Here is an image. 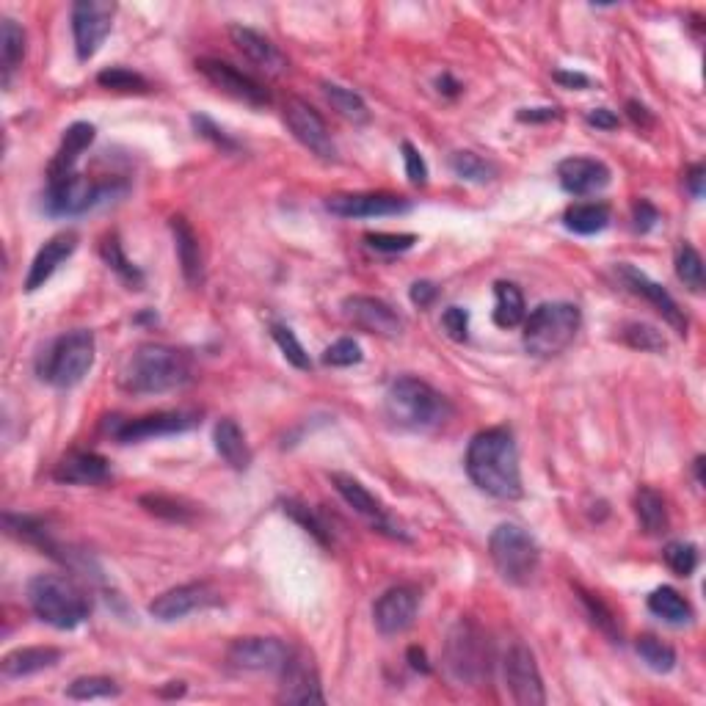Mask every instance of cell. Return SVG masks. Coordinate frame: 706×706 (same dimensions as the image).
<instances>
[{
	"label": "cell",
	"instance_id": "13",
	"mask_svg": "<svg viewBox=\"0 0 706 706\" xmlns=\"http://www.w3.org/2000/svg\"><path fill=\"white\" fill-rule=\"evenodd\" d=\"M196 69L216 86L218 92L229 94V97H235L240 103L254 105V108H262V105L271 103V94H268V89L262 86L260 80H254L251 75L240 72L238 67H232L227 61H221V58H199Z\"/></svg>",
	"mask_w": 706,
	"mask_h": 706
},
{
	"label": "cell",
	"instance_id": "56",
	"mask_svg": "<svg viewBox=\"0 0 706 706\" xmlns=\"http://www.w3.org/2000/svg\"><path fill=\"white\" fill-rule=\"evenodd\" d=\"M585 122L596 130H615L618 127V116L610 111V108H593L585 114Z\"/></svg>",
	"mask_w": 706,
	"mask_h": 706
},
{
	"label": "cell",
	"instance_id": "1",
	"mask_svg": "<svg viewBox=\"0 0 706 706\" xmlns=\"http://www.w3.org/2000/svg\"><path fill=\"white\" fill-rule=\"evenodd\" d=\"M469 480L497 500H519L522 497V472H519V450L508 428L480 431L467 450Z\"/></svg>",
	"mask_w": 706,
	"mask_h": 706
},
{
	"label": "cell",
	"instance_id": "50",
	"mask_svg": "<svg viewBox=\"0 0 706 706\" xmlns=\"http://www.w3.org/2000/svg\"><path fill=\"white\" fill-rule=\"evenodd\" d=\"M359 362H362V348H359V342L348 340V337L329 345L323 353V365L329 367H351L359 365Z\"/></svg>",
	"mask_w": 706,
	"mask_h": 706
},
{
	"label": "cell",
	"instance_id": "32",
	"mask_svg": "<svg viewBox=\"0 0 706 706\" xmlns=\"http://www.w3.org/2000/svg\"><path fill=\"white\" fill-rule=\"evenodd\" d=\"M320 86H323V97L329 100L331 108H334L342 119H348L353 125H367V122H370V108H367V103L359 94L345 89L340 83H329V80H323Z\"/></svg>",
	"mask_w": 706,
	"mask_h": 706
},
{
	"label": "cell",
	"instance_id": "55",
	"mask_svg": "<svg viewBox=\"0 0 706 706\" xmlns=\"http://www.w3.org/2000/svg\"><path fill=\"white\" fill-rule=\"evenodd\" d=\"M411 301L417 304L420 309H428L436 301V296H439V287L433 285V282H414L411 285Z\"/></svg>",
	"mask_w": 706,
	"mask_h": 706
},
{
	"label": "cell",
	"instance_id": "60",
	"mask_svg": "<svg viewBox=\"0 0 706 706\" xmlns=\"http://www.w3.org/2000/svg\"><path fill=\"white\" fill-rule=\"evenodd\" d=\"M627 114H629V119L635 122L638 127H651L654 125V116L649 114V108L643 103H638V100H629L627 103Z\"/></svg>",
	"mask_w": 706,
	"mask_h": 706
},
{
	"label": "cell",
	"instance_id": "37",
	"mask_svg": "<svg viewBox=\"0 0 706 706\" xmlns=\"http://www.w3.org/2000/svg\"><path fill=\"white\" fill-rule=\"evenodd\" d=\"M450 169H453V174L456 177H461V180H467V183H491L494 180V174H497V169H494V163H489L486 158H480V155H475V152H456L453 158H450Z\"/></svg>",
	"mask_w": 706,
	"mask_h": 706
},
{
	"label": "cell",
	"instance_id": "49",
	"mask_svg": "<svg viewBox=\"0 0 706 706\" xmlns=\"http://www.w3.org/2000/svg\"><path fill=\"white\" fill-rule=\"evenodd\" d=\"M365 243L367 249L381 251V254H403L417 243V235H411V232H398V235L395 232H370L365 235Z\"/></svg>",
	"mask_w": 706,
	"mask_h": 706
},
{
	"label": "cell",
	"instance_id": "52",
	"mask_svg": "<svg viewBox=\"0 0 706 706\" xmlns=\"http://www.w3.org/2000/svg\"><path fill=\"white\" fill-rule=\"evenodd\" d=\"M403 160H406V177L414 185L428 183V163L420 155V149L414 147L411 141H403Z\"/></svg>",
	"mask_w": 706,
	"mask_h": 706
},
{
	"label": "cell",
	"instance_id": "47",
	"mask_svg": "<svg viewBox=\"0 0 706 706\" xmlns=\"http://www.w3.org/2000/svg\"><path fill=\"white\" fill-rule=\"evenodd\" d=\"M662 558L676 577H690L698 569V549L687 541H671L662 552Z\"/></svg>",
	"mask_w": 706,
	"mask_h": 706
},
{
	"label": "cell",
	"instance_id": "54",
	"mask_svg": "<svg viewBox=\"0 0 706 706\" xmlns=\"http://www.w3.org/2000/svg\"><path fill=\"white\" fill-rule=\"evenodd\" d=\"M632 221H635V229L646 235V232H651V229L657 227L660 210L651 205V202H646V199H640V202H635V207H632Z\"/></svg>",
	"mask_w": 706,
	"mask_h": 706
},
{
	"label": "cell",
	"instance_id": "20",
	"mask_svg": "<svg viewBox=\"0 0 706 706\" xmlns=\"http://www.w3.org/2000/svg\"><path fill=\"white\" fill-rule=\"evenodd\" d=\"M618 276H621V282H624L635 296H640L646 304H651V307L657 309L662 318H665V323H671L673 329L679 331V334H687V318H684V309H679L676 298H673L665 287L657 285L654 279H649L643 271L632 268V265H627V262H621V265H618Z\"/></svg>",
	"mask_w": 706,
	"mask_h": 706
},
{
	"label": "cell",
	"instance_id": "26",
	"mask_svg": "<svg viewBox=\"0 0 706 706\" xmlns=\"http://www.w3.org/2000/svg\"><path fill=\"white\" fill-rule=\"evenodd\" d=\"M111 478V464L108 458L92 450H78L69 453L58 461L56 480L61 483H72V486H97Z\"/></svg>",
	"mask_w": 706,
	"mask_h": 706
},
{
	"label": "cell",
	"instance_id": "25",
	"mask_svg": "<svg viewBox=\"0 0 706 706\" xmlns=\"http://www.w3.org/2000/svg\"><path fill=\"white\" fill-rule=\"evenodd\" d=\"M75 249H78V235L75 232H58L56 238L47 240L34 257V262H31L28 276H25V293H36L39 287H45L47 279L58 271V265L69 260Z\"/></svg>",
	"mask_w": 706,
	"mask_h": 706
},
{
	"label": "cell",
	"instance_id": "12",
	"mask_svg": "<svg viewBox=\"0 0 706 706\" xmlns=\"http://www.w3.org/2000/svg\"><path fill=\"white\" fill-rule=\"evenodd\" d=\"M199 425V414L194 411H158L136 420H122L114 425V439L122 445H136L147 439H160V436H174L185 433Z\"/></svg>",
	"mask_w": 706,
	"mask_h": 706
},
{
	"label": "cell",
	"instance_id": "57",
	"mask_svg": "<svg viewBox=\"0 0 706 706\" xmlns=\"http://www.w3.org/2000/svg\"><path fill=\"white\" fill-rule=\"evenodd\" d=\"M516 116H519V122L536 125V122H552V119H558L560 108H555V105H547V108H522Z\"/></svg>",
	"mask_w": 706,
	"mask_h": 706
},
{
	"label": "cell",
	"instance_id": "17",
	"mask_svg": "<svg viewBox=\"0 0 706 706\" xmlns=\"http://www.w3.org/2000/svg\"><path fill=\"white\" fill-rule=\"evenodd\" d=\"M290 646L279 638H240L227 651V660L238 671L279 673L290 657Z\"/></svg>",
	"mask_w": 706,
	"mask_h": 706
},
{
	"label": "cell",
	"instance_id": "7",
	"mask_svg": "<svg viewBox=\"0 0 706 706\" xmlns=\"http://www.w3.org/2000/svg\"><path fill=\"white\" fill-rule=\"evenodd\" d=\"M94 365V334L86 329H75L61 334L58 340L47 345L39 356L36 373L50 387L69 389L89 376Z\"/></svg>",
	"mask_w": 706,
	"mask_h": 706
},
{
	"label": "cell",
	"instance_id": "19",
	"mask_svg": "<svg viewBox=\"0 0 706 706\" xmlns=\"http://www.w3.org/2000/svg\"><path fill=\"white\" fill-rule=\"evenodd\" d=\"M216 602L218 593L207 582H188V585H177L171 591L160 593L158 599L149 604V615L163 624H171V621H180L185 615L205 610Z\"/></svg>",
	"mask_w": 706,
	"mask_h": 706
},
{
	"label": "cell",
	"instance_id": "27",
	"mask_svg": "<svg viewBox=\"0 0 706 706\" xmlns=\"http://www.w3.org/2000/svg\"><path fill=\"white\" fill-rule=\"evenodd\" d=\"M94 125L89 122H75L64 130V138H61V149L56 152V158L50 163L47 169V183L53 180H61V177H69L75 174V163H78L80 152L89 149V144L94 141Z\"/></svg>",
	"mask_w": 706,
	"mask_h": 706
},
{
	"label": "cell",
	"instance_id": "35",
	"mask_svg": "<svg viewBox=\"0 0 706 706\" xmlns=\"http://www.w3.org/2000/svg\"><path fill=\"white\" fill-rule=\"evenodd\" d=\"M649 610L657 615V618H662V621L676 624V627L693 621V607H690V602H687L679 591H673V588H657V591L651 593Z\"/></svg>",
	"mask_w": 706,
	"mask_h": 706
},
{
	"label": "cell",
	"instance_id": "41",
	"mask_svg": "<svg viewBox=\"0 0 706 706\" xmlns=\"http://www.w3.org/2000/svg\"><path fill=\"white\" fill-rule=\"evenodd\" d=\"M635 649H638V657L649 665L651 671L668 673L676 665V651L668 643H662L660 638H654V635H643Z\"/></svg>",
	"mask_w": 706,
	"mask_h": 706
},
{
	"label": "cell",
	"instance_id": "31",
	"mask_svg": "<svg viewBox=\"0 0 706 706\" xmlns=\"http://www.w3.org/2000/svg\"><path fill=\"white\" fill-rule=\"evenodd\" d=\"M527 318V304L519 287L513 282H497L494 285V323L500 329H516Z\"/></svg>",
	"mask_w": 706,
	"mask_h": 706
},
{
	"label": "cell",
	"instance_id": "43",
	"mask_svg": "<svg viewBox=\"0 0 706 706\" xmlns=\"http://www.w3.org/2000/svg\"><path fill=\"white\" fill-rule=\"evenodd\" d=\"M271 337L279 345V351L285 356L287 362L298 370H312V362H309V353L304 351V345L296 337V331L285 326V323H271Z\"/></svg>",
	"mask_w": 706,
	"mask_h": 706
},
{
	"label": "cell",
	"instance_id": "8",
	"mask_svg": "<svg viewBox=\"0 0 706 706\" xmlns=\"http://www.w3.org/2000/svg\"><path fill=\"white\" fill-rule=\"evenodd\" d=\"M489 555L494 569L511 585H527L538 574L541 552L530 533L516 524H500L489 538Z\"/></svg>",
	"mask_w": 706,
	"mask_h": 706
},
{
	"label": "cell",
	"instance_id": "48",
	"mask_svg": "<svg viewBox=\"0 0 706 706\" xmlns=\"http://www.w3.org/2000/svg\"><path fill=\"white\" fill-rule=\"evenodd\" d=\"M285 513H290V516H293V519H296V522L301 524L307 533H312V538H315L318 544H323V547H331L329 527L320 522L312 508H307V505H301V502H296V500H285Z\"/></svg>",
	"mask_w": 706,
	"mask_h": 706
},
{
	"label": "cell",
	"instance_id": "3",
	"mask_svg": "<svg viewBox=\"0 0 706 706\" xmlns=\"http://www.w3.org/2000/svg\"><path fill=\"white\" fill-rule=\"evenodd\" d=\"M28 604L39 621L56 629H75L92 615L89 593L61 574H36L28 582Z\"/></svg>",
	"mask_w": 706,
	"mask_h": 706
},
{
	"label": "cell",
	"instance_id": "51",
	"mask_svg": "<svg viewBox=\"0 0 706 706\" xmlns=\"http://www.w3.org/2000/svg\"><path fill=\"white\" fill-rule=\"evenodd\" d=\"M191 122H194L196 133H199L202 138H207V141H213L216 147L227 149V152H238V144H235V141H232V138H229L227 133H224V130H221V127H218L216 122H213V119H207V116L196 114L194 119H191Z\"/></svg>",
	"mask_w": 706,
	"mask_h": 706
},
{
	"label": "cell",
	"instance_id": "59",
	"mask_svg": "<svg viewBox=\"0 0 706 706\" xmlns=\"http://www.w3.org/2000/svg\"><path fill=\"white\" fill-rule=\"evenodd\" d=\"M704 174H706L704 166H701V163H695V166L687 169V177H684V183H687V188H690V194H693L695 199H701V196H704Z\"/></svg>",
	"mask_w": 706,
	"mask_h": 706
},
{
	"label": "cell",
	"instance_id": "18",
	"mask_svg": "<svg viewBox=\"0 0 706 706\" xmlns=\"http://www.w3.org/2000/svg\"><path fill=\"white\" fill-rule=\"evenodd\" d=\"M420 610V593L414 591L411 585H398V588H389L387 593L378 596L376 607H373V621L381 635H400L414 624Z\"/></svg>",
	"mask_w": 706,
	"mask_h": 706
},
{
	"label": "cell",
	"instance_id": "21",
	"mask_svg": "<svg viewBox=\"0 0 706 706\" xmlns=\"http://www.w3.org/2000/svg\"><path fill=\"white\" fill-rule=\"evenodd\" d=\"M326 210L340 218H378L409 213L411 202L389 194H337L326 202Z\"/></svg>",
	"mask_w": 706,
	"mask_h": 706
},
{
	"label": "cell",
	"instance_id": "9",
	"mask_svg": "<svg viewBox=\"0 0 706 706\" xmlns=\"http://www.w3.org/2000/svg\"><path fill=\"white\" fill-rule=\"evenodd\" d=\"M108 196H114L111 185L94 183L83 174H69V177L47 183L45 207L50 216H83L92 207L105 202Z\"/></svg>",
	"mask_w": 706,
	"mask_h": 706
},
{
	"label": "cell",
	"instance_id": "61",
	"mask_svg": "<svg viewBox=\"0 0 706 706\" xmlns=\"http://www.w3.org/2000/svg\"><path fill=\"white\" fill-rule=\"evenodd\" d=\"M406 657H409V665L417 673H431V665H428V657H425V651L422 649L411 646V649L406 651Z\"/></svg>",
	"mask_w": 706,
	"mask_h": 706
},
{
	"label": "cell",
	"instance_id": "14",
	"mask_svg": "<svg viewBox=\"0 0 706 706\" xmlns=\"http://www.w3.org/2000/svg\"><path fill=\"white\" fill-rule=\"evenodd\" d=\"M285 122L290 127V133L296 136L298 144H304L312 155H318L323 160L337 158V147L331 141L329 127H326L323 116L312 105L298 100V97H290L285 103Z\"/></svg>",
	"mask_w": 706,
	"mask_h": 706
},
{
	"label": "cell",
	"instance_id": "11",
	"mask_svg": "<svg viewBox=\"0 0 706 706\" xmlns=\"http://www.w3.org/2000/svg\"><path fill=\"white\" fill-rule=\"evenodd\" d=\"M502 673H505V684H508V690H511L516 704H547V693H544V682H541V671H538L536 657H533V651L527 649L524 643L516 640V643H511V649L505 651Z\"/></svg>",
	"mask_w": 706,
	"mask_h": 706
},
{
	"label": "cell",
	"instance_id": "29",
	"mask_svg": "<svg viewBox=\"0 0 706 706\" xmlns=\"http://www.w3.org/2000/svg\"><path fill=\"white\" fill-rule=\"evenodd\" d=\"M171 232H174V246H177V260L183 268V276L188 285L202 282V249L196 238L194 227L183 216L171 218Z\"/></svg>",
	"mask_w": 706,
	"mask_h": 706
},
{
	"label": "cell",
	"instance_id": "23",
	"mask_svg": "<svg viewBox=\"0 0 706 706\" xmlns=\"http://www.w3.org/2000/svg\"><path fill=\"white\" fill-rule=\"evenodd\" d=\"M229 36H232V42H235V47H238L240 53L249 58L251 64L260 69V72H265V75L279 78V75H285L287 69H290V61H287L285 53H282L268 36H262L260 31L246 28V25H232V28H229Z\"/></svg>",
	"mask_w": 706,
	"mask_h": 706
},
{
	"label": "cell",
	"instance_id": "28",
	"mask_svg": "<svg viewBox=\"0 0 706 706\" xmlns=\"http://www.w3.org/2000/svg\"><path fill=\"white\" fill-rule=\"evenodd\" d=\"M58 660H61V651L53 649V646H25V649H17L3 657V662H0V676H3L6 682L25 679V676H34V673L53 668Z\"/></svg>",
	"mask_w": 706,
	"mask_h": 706
},
{
	"label": "cell",
	"instance_id": "2",
	"mask_svg": "<svg viewBox=\"0 0 706 706\" xmlns=\"http://www.w3.org/2000/svg\"><path fill=\"white\" fill-rule=\"evenodd\" d=\"M191 378L188 353L171 345H141L122 367V387L133 395H163Z\"/></svg>",
	"mask_w": 706,
	"mask_h": 706
},
{
	"label": "cell",
	"instance_id": "39",
	"mask_svg": "<svg viewBox=\"0 0 706 706\" xmlns=\"http://www.w3.org/2000/svg\"><path fill=\"white\" fill-rule=\"evenodd\" d=\"M676 276L682 279L684 287H690L693 293L704 290V260L701 254L695 251V246L682 243L676 251Z\"/></svg>",
	"mask_w": 706,
	"mask_h": 706
},
{
	"label": "cell",
	"instance_id": "58",
	"mask_svg": "<svg viewBox=\"0 0 706 706\" xmlns=\"http://www.w3.org/2000/svg\"><path fill=\"white\" fill-rule=\"evenodd\" d=\"M552 78L558 80L560 86H566V89H588V86H591V78H588V75H582V72H566V69H558Z\"/></svg>",
	"mask_w": 706,
	"mask_h": 706
},
{
	"label": "cell",
	"instance_id": "40",
	"mask_svg": "<svg viewBox=\"0 0 706 706\" xmlns=\"http://www.w3.org/2000/svg\"><path fill=\"white\" fill-rule=\"evenodd\" d=\"M577 593H580L582 607L588 610V615H591V621L596 624V629L604 632L610 640H621V629H618V618L613 615V610H610V607H607L596 593L585 591V588H580V585H577Z\"/></svg>",
	"mask_w": 706,
	"mask_h": 706
},
{
	"label": "cell",
	"instance_id": "53",
	"mask_svg": "<svg viewBox=\"0 0 706 706\" xmlns=\"http://www.w3.org/2000/svg\"><path fill=\"white\" fill-rule=\"evenodd\" d=\"M442 326H445L450 340L464 342L469 334V312L461 307H447L442 315Z\"/></svg>",
	"mask_w": 706,
	"mask_h": 706
},
{
	"label": "cell",
	"instance_id": "63",
	"mask_svg": "<svg viewBox=\"0 0 706 706\" xmlns=\"http://www.w3.org/2000/svg\"><path fill=\"white\" fill-rule=\"evenodd\" d=\"M695 478H698V483H704V456L695 458Z\"/></svg>",
	"mask_w": 706,
	"mask_h": 706
},
{
	"label": "cell",
	"instance_id": "4",
	"mask_svg": "<svg viewBox=\"0 0 706 706\" xmlns=\"http://www.w3.org/2000/svg\"><path fill=\"white\" fill-rule=\"evenodd\" d=\"M524 351L538 359H552L569 348L582 326V312L569 301H547L524 318Z\"/></svg>",
	"mask_w": 706,
	"mask_h": 706
},
{
	"label": "cell",
	"instance_id": "34",
	"mask_svg": "<svg viewBox=\"0 0 706 706\" xmlns=\"http://www.w3.org/2000/svg\"><path fill=\"white\" fill-rule=\"evenodd\" d=\"M566 229L574 235H596L602 229L610 227V207L602 202H588V205H574L563 216Z\"/></svg>",
	"mask_w": 706,
	"mask_h": 706
},
{
	"label": "cell",
	"instance_id": "24",
	"mask_svg": "<svg viewBox=\"0 0 706 706\" xmlns=\"http://www.w3.org/2000/svg\"><path fill=\"white\" fill-rule=\"evenodd\" d=\"M558 180L563 191L571 196H588L602 191L610 183V169L596 158H566L560 160Z\"/></svg>",
	"mask_w": 706,
	"mask_h": 706
},
{
	"label": "cell",
	"instance_id": "22",
	"mask_svg": "<svg viewBox=\"0 0 706 706\" xmlns=\"http://www.w3.org/2000/svg\"><path fill=\"white\" fill-rule=\"evenodd\" d=\"M331 486L337 489V494H340L342 500L351 505L353 511L359 513V516H365L367 522H373V527L376 530H381V533H389L392 538H403V533L400 530H395V524L389 522L387 511H384V505L367 491V486H362L359 480L353 478V475H345V472H331Z\"/></svg>",
	"mask_w": 706,
	"mask_h": 706
},
{
	"label": "cell",
	"instance_id": "30",
	"mask_svg": "<svg viewBox=\"0 0 706 706\" xmlns=\"http://www.w3.org/2000/svg\"><path fill=\"white\" fill-rule=\"evenodd\" d=\"M213 442H216V453L227 461L229 467L238 469V472L249 469L251 450H249V442H246V436H243V431L238 428V422L235 420L218 422L216 431H213Z\"/></svg>",
	"mask_w": 706,
	"mask_h": 706
},
{
	"label": "cell",
	"instance_id": "38",
	"mask_svg": "<svg viewBox=\"0 0 706 706\" xmlns=\"http://www.w3.org/2000/svg\"><path fill=\"white\" fill-rule=\"evenodd\" d=\"M97 83L103 89H111V92H122V94H147L149 92V80L144 75H138L133 69L125 67H111L103 69L97 75Z\"/></svg>",
	"mask_w": 706,
	"mask_h": 706
},
{
	"label": "cell",
	"instance_id": "16",
	"mask_svg": "<svg viewBox=\"0 0 706 706\" xmlns=\"http://www.w3.org/2000/svg\"><path fill=\"white\" fill-rule=\"evenodd\" d=\"M279 676H282L279 701H285V704H323L326 701L323 690H320L318 668L307 651H290Z\"/></svg>",
	"mask_w": 706,
	"mask_h": 706
},
{
	"label": "cell",
	"instance_id": "10",
	"mask_svg": "<svg viewBox=\"0 0 706 706\" xmlns=\"http://www.w3.org/2000/svg\"><path fill=\"white\" fill-rule=\"evenodd\" d=\"M114 12V3H105V0H78L72 6V36H75L80 61L97 56V50L111 34Z\"/></svg>",
	"mask_w": 706,
	"mask_h": 706
},
{
	"label": "cell",
	"instance_id": "62",
	"mask_svg": "<svg viewBox=\"0 0 706 706\" xmlns=\"http://www.w3.org/2000/svg\"><path fill=\"white\" fill-rule=\"evenodd\" d=\"M436 86H439V92L450 94V97H453V94L461 92V83H458V80L450 78V75H442V78L436 80Z\"/></svg>",
	"mask_w": 706,
	"mask_h": 706
},
{
	"label": "cell",
	"instance_id": "15",
	"mask_svg": "<svg viewBox=\"0 0 706 706\" xmlns=\"http://www.w3.org/2000/svg\"><path fill=\"white\" fill-rule=\"evenodd\" d=\"M342 315L353 323L356 329L376 334L384 340H395L403 334V318L387 301L373 296H351L342 301Z\"/></svg>",
	"mask_w": 706,
	"mask_h": 706
},
{
	"label": "cell",
	"instance_id": "44",
	"mask_svg": "<svg viewBox=\"0 0 706 706\" xmlns=\"http://www.w3.org/2000/svg\"><path fill=\"white\" fill-rule=\"evenodd\" d=\"M69 698L75 701H97V698H114L119 695V684L108 676H80L69 684Z\"/></svg>",
	"mask_w": 706,
	"mask_h": 706
},
{
	"label": "cell",
	"instance_id": "6",
	"mask_svg": "<svg viewBox=\"0 0 706 706\" xmlns=\"http://www.w3.org/2000/svg\"><path fill=\"white\" fill-rule=\"evenodd\" d=\"M445 668L450 679L467 687H480L491 673V643L489 635L472 621L461 618L456 627L447 632L445 640Z\"/></svg>",
	"mask_w": 706,
	"mask_h": 706
},
{
	"label": "cell",
	"instance_id": "33",
	"mask_svg": "<svg viewBox=\"0 0 706 706\" xmlns=\"http://www.w3.org/2000/svg\"><path fill=\"white\" fill-rule=\"evenodd\" d=\"M635 513H638L640 527L649 533V536H660L668 530V508L662 500L660 491L643 486L635 497Z\"/></svg>",
	"mask_w": 706,
	"mask_h": 706
},
{
	"label": "cell",
	"instance_id": "5",
	"mask_svg": "<svg viewBox=\"0 0 706 706\" xmlns=\"http://www.w3.org/2000/svg\"><path fill=\"white\" fill-rule=\"evenodd\" d=\"M384 406H387L389 420L409 431H428L450 417V403L445 395L414 376L392 381Z\"/></svg>",
	"mask_w": 706,
	"mask_h": 706
},
{
	"label": "cell",
	"instance_id": "45",
	"mask_svg": "<svg viewBox=\"0 0 706 706\" xmlns=\"http://www.w3.org/2000/svg\"><path fill=\"white\" fill-rule=\"evenodd\" d=\"M141 505L149 513H155L160 519H169V522H191V516H194V508H188L183 500H174L166 494H144Z\"/></svg>",
	"mask_w": 706,
	"mask_h": 706
},
{
	"label": "cell",
	"instance_id": "46",
	"mask_svg": "<svg viewBox=\"0 0 706 706\" xmlns=\"http://www.w3.org/2000/svg\"><path fill=\"white\" fill-rule=\"evenodd\" d=\"M621 337H624V342H627L629 348H635V351L665 353V348H668V342H665V337H662L660 331L654 329V326H646V323H629V326H624V331H621Z\"/></svg>",
	"mask_w": 706,
	"mask_h": 706
},
{
	"label": "cell",
	"instance_id": "36",
	"mask_svg": "<svg viewBox=\"0 0 706 706\" xmlns=\"http://www.w3.org/2000/svg\"><path fill=\"white\" fill-rule=\"evenodd\" d=\"M25 58V31L14 23L12 17H6L0 23V64H3V83H9L14 69L23 64Z\"/></svg>",
	"mask_w": 706,
	"mask_h": 706
},
{
	"label": "cell",
	"instance_id": "42",
	"mask_svg": "<svg viewBox=\"0 0 706 706\" xmlns=\"http://www.w3.org/2000/svg\"><path fill=\"white\" fill-rule=\"evenodd\" d=\"M100 251H103V260L108 262V268L122 276L127 285H130V287H141V285H144V274L138 271L133 262L127 260L125 251H122V243H119V238H116V235H111V238H105L103 240V249H100Z\"/></svg>",
	"mask_w": 706,
	"mask_h": 706
}]
</instances>
